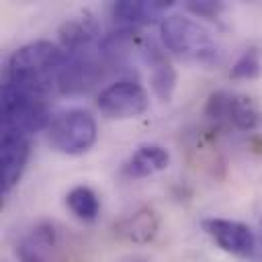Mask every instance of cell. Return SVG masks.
Returning <instances> with one entry per match:
<instances>
[{"instance_id": "6da1fadb", "label": "cell", "mask_w": 262, "mask_h": 262, "mask_svg": "<svg viewBox=\"0 0 262 262\" xmlns=\"http://www.w3.org/2000/svg\"><path fill=\"white\" fill-rule=\"evenodd\" d=\"M66 51L51 41H33L18 47L6 61V80L49 92L57 84V74L66 63Z\"/></svg>"}, {"instance_id": "7a4b0ae2", "label": "cell", "mask_w": 262, "mask_h": 262, "mask_svg": "<svg viewBox=\"0 0 262 262\" xmlns=\"http://www.w3.org/2000/svg\"><path fill=\"white\" fill-rule=\"evenodd\" d=\"M53 115L45 104V92L16 84L4 82L2 86V127L20 131L25 135H33L45 131L49 127Z\"/></svg>"}, {"instance_id": "3957f363", "label": "cell", "mask_w": 262, "mask_h": 262, "mask_svg": "<svg viewBox=\"0 0 262 262\" xmlns=\"http://www.w3.org/2000/svg\"><path fill=\"white\" fill-rule=\"evenodd\" d=\"M160 35L164 47L184 59L209 63L217 57V43L211 31L186 14L164 16L160 23Z\"/></svg>"}, {"instance_id": "277c9868", "label": "cell", "mask_w": 262, "mask_h": 262, "mask_svg": "<svg viewBox=\"0 0 262 262\" xmlns=\"http://www.w3.org/2000/svg\"><path fill=\"white\" fill-rule=\"evenodd\" d=\"M45 133L49 145L55 151L66 156H82L96 143L98 127L90 111L74 106L55 113Z\"/></svg>"}, {"instance_id": "5b68a950", "label": "cell", "mask_w": 262, "mask_h": 262, "mask_svg": "<svg viewBox=\"0 0 262 262\" xmlns=\"http://www.w3.org/2000/svg\"><path fill=\"white\" fill-rule=\"evenodd\" d=\"M205 117L215 125H227L239 131H254L262 127V108L250 96L242 92H211L205 104Z\"/></svg>"}, {"instance_id": "8992f818", "label": "cell", "mask_w": 262, "mask_h": 262, "mask_svg": "<svg viewBox=\"0 0 262 262\" xmlns=\"http://www.w3.org/2000/svg\"><path fill=\"white\" fill-rule=\"evenodd\" d=\"M96 104L106 119H135L149 108V94L135 80H117L100 90Z\"/></svg>"}, {"instance_id": "52a82bcc", "label": "cell", "mask_w": 262, "mask_h": 262, "mask_svg": "<svg viewBox=\"0 0 262 262\" xmlns=\"http://www.w3.org/2000/svg\"><path fill=\"white\" fill-rule=\"evenodd\" d=\"M201 229L227 254L239 258L256 256V231L233 219L223 217H205L201 221Z\"/></svg>"}, {"instance_id": "ba28073f", "label": "cell", "mask_w": 262, "mask_h": 262, "mask_svg": "<svg viewBox=\"0 0 262 262\" xmlns=\"http://www.w3.org/2000/svg\"><path fill=\"white\" fill-rule=\"evenodd\" d=\"M31 154L29 135L2 127L0 133V178H2V194H8L16 182L20 180Z\"/></svg>"}, {"instance_id": "9c48e42d", "label": "cell", "mask_w": 262, "mask_h": 262, "mask_svg": "<svg viewBox=\"0 0 262 262\" xmlns=\"http://www.w3.org/2000/svg\"><path fill=\"white\" fill-rule=\"evenodd\" d=\"M98 35H100V25L94 12L88 8H82L59 25L57 45L66 51V55H74V53H82Z\"/></svg>"}, {"instance_id": "30bf717a", "label": "cell", "mask_w": 262, "mask_h": 262, "mask_svg": "<svg viewBox=\"0 0 262 262\" xmlns=\"http://www.w3.org/2000/svg\"><path fill=\"white\" fill-rule=\"evenodd\" d=\"M158 231H160V215L154 207H147V205L137 207L115 225L117 237L137 246H145L154 242Z\"/></svg>"}, {"instance_id": "8fae6325", "label": "cell", "mask_w": 262, "mask_h": 262, "mask_svg": "<svg viewBox=\"0 0 262 262\" xmlns=\"http://www.w3.org/2000/svg\"><path fill=\"white\" fill-rule=\"evenodd\" d=\"M57 229L51 221L37 223L16 246L18 262H51L57 248Z\"/></svg>"}, {"instance_id": "7c38bea8", "label": "cell", "mask_w": 262, "mask_h": 262, "mask_svg": "<svg viewBox=\"0 0 262 262\" xmlns=\"http://www.w3.org/2000/svg\"><path fill=\"white\" fill-rule=\"evenodd\" d=\"M172 6L174 2L170 0H119L113 4V18L129 27L162 23L166 10Z\"/></svg>"}, {"instance_id": "4fadbf2b", "label": "cell", "mask_w": 262, "mask_h": 262, "mask_svg": "<svg viewBox=\"0 0 262 262\" xmlns=\"http://www.w3.org/2000/svg\"><path fill=\"white\" fill-rule=\"evenodd\" d=\"M170 166V151L158 143L139 145L123 164V174L127 178H145L158 174Z\"/></svg>"}, {"instance_id": "5bb4252c", "label": "cell", "mask_w": 262, "mask_h": 262, "mask_svg": "<svg viewBox=\"0 0 262 262\" xmlns=\"http://www.w3.org/2000/svg\"><path fill=\"white\" fill-rule=\"evenodd\" d=\"M66 207L80 221H94L100 213L98 194L86 184H78L66 194Z\"/></svg>"}, {"instance_id": "9a60e30c", "label": "cell", "mask_w": 262, "mask_h": 262, "mask_svg": "<svg viewBox=\"0 0 262 262\" xmlns=\"http://www.w3.org/2000/svg\"><path fill=\"white\" fill-rule=\"evenodd\" d=\"M176 80L178 74L174 70L172 63H168L162 55H154L151 57V74H149V86L154 90V94L158 96V100L162 102H170L174 88H176Z\"/></svg>"}, {"instance_id": "2e32d148", "label": "cell", "mask_w": 262, "mask_h": 262, "mask_svg": "<svg viewBox=\"0 0 262 262\" xmlns=\"http://www.w3.org/2000/svg\"><path fill=\"white\" fill-rule=\"evenodd\" d=\"M262 76V53L258 49L244 51L229 70L231 80H256Z\"/></svg>"}, {"instance_id": "e0dca14e", "label": "cell", "mask_w": 262, "mask_h": 262, "mask_svg": "<svg viewBox=\"0 0 262 262\" xmlns=\"http://www.w3.org/2000/svg\"><path fill=\"white\" fill-rule=\"evenodd\" d=\"M186 6H188V10L194 12L196 16H211V18H215L217 12L223 8L219 2H211V0H205V2H188Z\"/></svg>"}, {"instance_id": "ac0fdd59", "label": "cell", "mask_w": 262, "mask_h": 262, "mask_svg": "<svg viewBox=\"0 0 262 262\" xmlns=\"http://www.w3.org/2000/svg\"><path fill=\"white\" fill-rule=\"evenodd\" d=\"M256 256L262 260V219H260L258 231H256Z\"/></svg>"}, {"instance_id": "d6986e66", "label": "cell", "mask_w": 262, "mask_h": 262, "mask_svg": "<svg viewBox=\"0 0 262 262\" xmlns=\"http://www.w3.org/2000/svg\"><path fill=\"white\" fill-rule=\"evenodd\" d=\"M117 262H151V258L141 256V254H131V256H125V258H121Z\"/></svg>"}]
</instances>
